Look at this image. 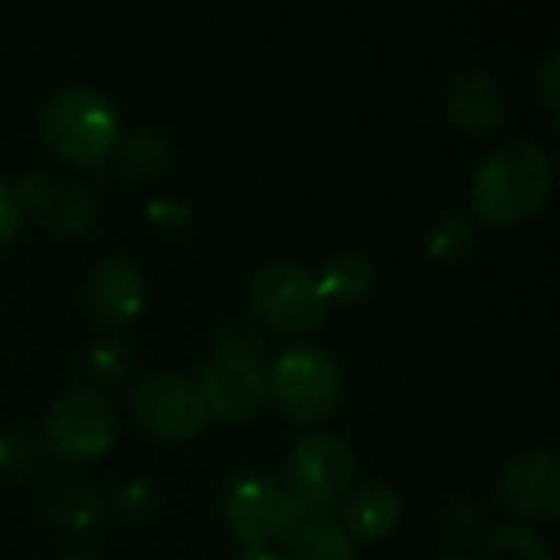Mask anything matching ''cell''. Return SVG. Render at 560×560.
Here are the masks:
<instances>
[{"mask_svg":"<svg viewBox=\"0 0 560 560\" xmlns=\"http://www.w3.org/2000/svg\"><path fill=\"white\" fill-rule=\"evenodd\" d=\"M551 154L541 141L515 135L495 144L472 174V210L495 223H518L532 217L551 187Z\"/></svg>","mask_w":560,"mask_h":560,"instance_id":"obj_1","label":"cell"},{"mask_svg":"<svg viewBox=\"0 0 560 560\" xmlns=\"http://www.w3.org/2000/svg\"><path fill=\"white\" fill-rule=\"evenodd\" d=\"M46 141L75 164H98L118 141V108L92 85L56 89L39 115Z\"/></svg>","mask_w":560,"mask_h":560,"instance_id":"obj_2","label":"cell"},{"mask_svg":"<svg viewBox=\"0 0 560 560\" xmlns=\"http://www.w3.org/2000/svg\"><path fill=\"white\" fill-rule=\"evenodd\" d=\"M266 390L292 423L325 420L341 397V371L335 358L312 345H295L272 361Z\"/></svg>","mask_w":560,"mask_h":560,"instance_id":"obj_3","label":"cell"},{"mask_svg":"<svg viewBox=\"0 0 560 560\" xmlns=\"http://www.w3.org/2000/svg\"><path fill=\"white\" fill-rule=\"evenodd\" d=\"M49 446L66 459H95L115 440V407L92 387H66L43 420Z\"/></svg>","mask_w":560,"mask_h":560,"instance_id":"obj_4","label":"cell"},{"mask_svg":"<svg viewBox=\"0 0 560 560\" xmlns=\"http://www.w3.org/2000/svg\"><path fill=\"white\" fill-rule=\"evenodd\" d=\"M253 308L276 331H312L322 325L328 302L302 266L276 259L253 276Z\"/></svg>","mask_w":560,"mask_h":560,"instance_id":"obj_5","label":"cell"},{"mask_svg":"<svg viewBox=\"0 0 560 560\" xmlns=\"http://www.w3.org/2000/svg\"><path fill=\"white\" fill-rule=\"evenodd\" d=\"M135 417L161 440H187L207 423L200 387L174 371H151L131 394Z\"/></svg>","mask_w":560,"mask_h":560,"instance_id":"obj_6","label":"cell"},{"mask_svg":"<svg viewBox=\"0 0 560 560\" xmlns=\"http://www.w3.org/2000/svg\"><path fill=\"white\" fill-rule=\"evenodd\" d=\"M292 499L335 502L354 482V453L338 433H308L285 456Z\"/></svg>","mask_w":560,"mask_h":560,"instance_id":"obj_7","label":"cell"},{"mask_svg":"<svg viewBox=\"0 0 560 560\" xmlns=\"http://www.w3.org/2000/svg\"><path fill=\"white\" fill-rule=\"evenodd\" d=\"M197 387L203 394L207 413H213L226 423H243V420L256 417L269 397L259 358H249V354L217 351L203 364Z\"/></svg>","mask_w":560,"mask_h":560,"instance_id":"obj_8","label":"cell"},{"mask_svg":"<svg viewBox=\"0 0 560 560\" xmlns=\"http://www.w3.org/2000/svg\"><path fill=\"white\" fill-rule=\"evenodd\" d=\"M223 518L236 538L246 545H266L276 535H285L292 522L289 492L269 476H240L220 499Z\"/></svg>","mask_w":560,"mask_h":560,"instance_id":"obj_9","label":"cell"},{"mask_svg":"<svg viewBox=\"0 0 560 560\" xmlns=\"http://www.w3.org/2000/svg\"><path fill=\"white\" fill-rule=\"evenodd\" d=\"M495 489L512 512L551 522L560 509L558 453L551 446H541L509 456L499 469Z\"/></svg>","mask_w":560,"mask_h":560,"instance_id":"obj_10","label":"cell"},{"mask_svg":"<svg viewBox=\"0 0 560 560\" xmlns=\"http://www.w3.org/2000/svg\"><path fill=\"white\" fill-rule=\"evenodd\" d=\"M20 210H30L52 233H82L95 220V200L75 180H59L46 171H26L13 187Z\"/></svg>","mask_w":560,"mask_h":560,"instance_id":"obj_11","label":"cell"},{"mask_svg":"<svg viewBox=\"0 0 560 560\" xmlns=\"http://www.w3.org/2000/svg\"><path fill=\"white\" fill-rule=\"evenodd\" d=\"M446 112L469 135H489L509 118L505 85L482 66H466L450 75Z\"/></svg>","mask_w":560,"mask_h":560,"instance_id":"obj_12","label":"cell"},{"mask_svg":"<svg viewBox=\"0 0 560 560\" xmlns=\"http://www.w3.org/2000/svg\"><path fill=\"white\" fill-rule=\"evenodd\" d=\"M148 295L144 272L128 256H105L85 276V302L95 315L125 322L141 312Z\"/></svg>","mask_w":560,"mask_h":560,"instance_id":"obj_13","label":"cell"},{"mask_svg":"<svg viewBox=\"0 0 560 560\" xmlns=\"http://www.w3.org/2000/svg\"><path fill=\"white\" fill-rule=\"evenodd\" d=\"M400 492L387 482H364L358 486L345 505H341V532L345 535H354V538H364V541H374V538H384L394 532V525L400 522Z\"/></svg>","mask_w":560,"mask_h":560,"instance_id":"obj_14","label":"cell"},{"mask_svg":"<svg viewBox=\"0 0 560 560\" xmlns=\"http://www.w3.org/2000/svg\"><path fill=\"white\" fill-rule=\"evenodd\" d=\"M325 302H358L374 285V262L361 249H335L315 279Z\"/></svg>","mask_w":560,"mask_h":560,"instance_id":"obj_15","label":"cell"},{"mask_svg":"<svg viewBox=\"0 0 560 560\" xmlns=\"http://www.w3.org/2000/svg\"><path fill=\"white\" fill-rule=\"evenodd\" d=\"M279 560H358L348 535L341 525H305V528H285V545Z\"/></svg>","mask_w":560,"mask_h":560,"instance_id":"obj_16","label":"cell"},{"mask_svg":"<svg viewBox=\"0 0 560 560\" xmlns=\"http://www.w3.org/2000/svg\"><path fill=\"white\" fill-rule=\"evenodd\" d=\"M476 243V226L459 210H440L427 230V253L446 266H456L469 256Z\"/></svg>","mask_w":560,"mask_h":560,"instance_id":"obj_17","label":"cell"},{"mask_svg":"<svg viewBox=\"0 0 560 560\" xmlns=\"http://www.w3.org/2000/svg\"><path fill=\"white\" fill-rule=\"evenodd\" d=\"M486 560H551V548L532 528L502 525L486 541Z\"/></svg>","mask_w":560,"mask_h":560,"instance_id":"obj_18","label":"cell"},{"mask_svg":"<svg viewBox=\"0 0 560 560\" xmlns=\"http://www.w3.org/2000/svg\"><path fill=\"white\" fill-rule=\"evenodd\" d=\"M43 502L49 505V512L59 518V522H69V525H85L95 518V509H98V495L92 486L85 482H56V489H46L43 492Z\"/></svg>","mask_w":560,"mask_h":560,"instance_id":"obj_19","label":"cell"},{"mask_svg":"<svg viewBox=\"0 0 560 560\" xmlns=\"http://www.w3.org/2000/svg\"><path fill=\"white\" fill-rule=\"evenodd\" d=\"M167 161H171V144L154 131H141V135L128 138V144H125V164L138 174L161 171Z\"/></svg>","mask_w":560,"mask_h":560,"instance_id":"obj_20","label":"cell"},{"mask_svg":"<svg viewBox=\"0 0 560 560\" xmlns=\"http://www.w3.org/2000/svg\"><path fill=\"white\" fill-rule=\"evenodd\" d=\"M89 364H92V371L98 374V377H121L125 371H128V364H131V354H128V348L121 345V341H115V338H102L92 351H89Z\"/></svg>","mask_w":560,"mask_h":560,"instance_id":"obj_21","label":"cell"},{"mask_svg":"<svg viewBox=\"0 0 560 560\" xmlns=\"http://www.w3.org/2000/svg\"><path fill=\"white\" fill-rule=\"evenodd\" d=\"M23 223V210H20V200L13 194V187L0 184V243L13 240L16 230Z\"/></svg>","mask_w":560,"mask_h":560,"instance_id":"obj_22","label":"cell"},{"mask_svg":"<svg viewBox=\"0 0 560 560\" xmlns=\"http://www.w3.org/2000/svg\"><path fill=\"white\" fill-rule=\"evenodd\" d=\"M538 85H541V98L551 112V118L558 115V52H548V59L541 62L538 72Z\"/></svg>","mask_w":560,"mask_h":560,"instance_id":"obj_23","label":"cell"},{"mask_svg":"<svg viewBox=\"0 0 560 560\" xmlns=\"http://www.w3.org/2000/svg\"><path fill=\"white\" fill-rule=\"evenodd\" d=\"M115 505H118V512H125V515H141L144 505H148V489H144L141 482H131V486H125V489L118 492Z\"/></svg>","mask_w":560,"mask_h":560,"instance_id":"obj_24","label":"cell"},{"mask_svg":"<svg viewBox=\"0 0 560 560\" xmlns=\"http://www.w3.org/2000/svg\"><path fill=\"white\" fill-rule=\"evenodd\" d=\"M16 443H23L20 436H0V466H20L23 459H26V446H16Z\"/></svg>","mask_w":560,"mask_h":560,"instance_id":"obj_25","label":"cell"},{"mask_svg":"<svg viewBox=\"0 0 560 560\" xmlns=\"http://www.w3.org/2000/svg\"><path fill=\"white\" fill-rule=\"evenodd\" d=\"M233 560H279V555L266 545H243Z\"/></svg>","mask_w":560,"mask_h":560,"instance_id":"obj_26","label":"cell"},{"mask_svg":"<svg viewBox=\"0 0 560 560\" xmlns=\"http://www.w3.org/2000/svg\"><path fill=\"white\" fill-rule=\"evenodd\" d=\"M52 560H105L98 551H92V548H62L59 555Z\"/></svg>","mask_w":560,"mask_h":560,"instance_id":"obj_27","label":"cell"},{"mask_svg":"<svg viewBox=\"0 0 560 560\" xmlns=\"http://www.w3.org/2000/svg\"><path fill=\"white\" fill-rule=\"evenodd\" d=\"M440 560H466L463 555H446V558H440Z\"/></svg>","mask_w":560,"mask_h":560,"instance_id":"obj_28","label":"cell"}]
</instances>
